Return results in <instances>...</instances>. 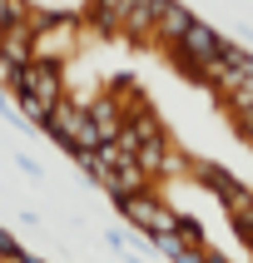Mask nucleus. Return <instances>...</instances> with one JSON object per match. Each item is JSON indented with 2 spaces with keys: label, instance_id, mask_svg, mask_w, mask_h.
<instances>
[{
  "label": "nucleus",
  "instance_id": "obj_1",
  "mask_svg": "<svg viewBox=\"0 0 253 263\" xmlns=\"http://www.w3.org/2000/svg\"><path fill=\"white\" fill-rule=\"evenodd\" d=\"M45 134L55 139L65 154H89V149H100V134H94V124H89V109L80 95H65V100L50 109V119H45Z\"/></svg>",
  "mask_w": 253,
  "mask_h": 263
},
{
  "label": "nucleus",
  "instance_id": "obj_2",
  "mask_svg": "<svg viewBox=\"0 0 253 263\" xmlns=\"http://www.w3.org/2000/svg\"><path fill=\"white\" fill-rule=\"evenodd\" d=\"M15 100H30L40 109H55L70 89H65V65H50V60H30L25 70H15Z\"/></svg>",
  "mask_w": 253,
  "mask_h": 263
},
{
  "label": "nucleus",
  "instance_id": "obj_3",
  "mask_svg": "<svg viewBox=\"0 0 253 263\" xmlns=\"http://www.w3.org/2000/svg\"><path fill=\"white\" fill-rule=\"evenodd\" d=\"M114 209L124 214V219L139 229V234H149V238H169V234H179V209H169L159 199V194H124V199H114Z\"/></svg>",
  "mask_w": 253,
  "mask_h": 263
},
{
  "label": "nucleus",
  "instance_id": "obj_4",
  "mask_svg": "<svg viewBox=\"0 0 253 263\" xmlns=\"http://www.w3.org/2000/svg\"><path fill=\"white\" fill-rule=\"evenodd\" d=\"M193 179H199V184H208V189L219 194V204H223V209H243V204H253V189H248L238 174H228L223 164H213V159H193Z\"/></svg>",
  "mask_w": 253,
  "mask_h": 263
},
{
  "label": "nucleus",
  "instance_id": "obj_5",
  "mask_svg": "<svg viewBox=\"0 0 253 263\" xmlns=\"http://www.w3.org/2000/svg\"><path fill=\"white\" fill-rule=\"evenodd\" d=\"M164 0H124V15H119V35L129 45H154V20H159Z\"/></svg>",
  "mask_w": 253,
  "mask_h": 263
},
{
  "label": "nucleus",
  "instance_id": "obj_6",
  "mask_svg": "<svg viewBox=\"0 0 253 263\" xmlns=\"http://www.w3.org/2000/svg\"><path fill=\"white\" fill-rule=\"evenodd\" d=\"M89 109V124H94V134H100V144H114L119 129H124V109H119L109 95H94V100H85Z\"/></svg>",
  "mask_w": 253,
  "mask_h": 263
},
{
  "label": "nucleus",
  "instance_id": "obj_7",
  "mask_svg": "<svg viewBox=\"0 0 253 263\" xmlns=\"http://www.w3.org/2000/svg\"><path fill=\"white\" fill-rule=\"evenodd\" d=\"M189 25H193V10H189V5L164 0V5H159V20H154V45H169V50H174L179 35H184Z\"/></svg>",
  "mask_w": 253,
  "mask_h": 263
},
{
  "label": "nucleus",
  "instance_id": "obj_8",
  "mask_svg": "<svg viewBox=\"0 0 253 263\" xmlns=\"http://www.w3.org/2000/svg\"><path fill=\"white\" fill-rule=\"evenodd\" d=\"M0 55L10 70H25L30 60H35V30L30 25H15V30H0Z\"/></svg>",
  "mask_w": 253,
  "mask_h": 263
},
{
  "label": "nucleus",
  "instance_id": "obj_9",
  "mask_svg": "<svg viewBox=\"0 0 253 263\" xmlns=\"http://www.w3.org/2000/svg\"><path fill=\"white\" fill-rule=\"evenodd\" d=\"M159 174H169V179H193V159H189V154H179V149H169V159H164Z\"/></svg>",
  "mask_w": 253,
  "mask_h": 263
},
{
  "label": "nucleus",
  "instance_id": "obj_10",
  "mask_svg": "<svg viewBox=\"0 0 253 263\" xmlns=\"http://www.w3.org/2000/svg\"><path fill=\"white\" fill-rule=\"evenodd\" d=\"M0 253H5V258H10V253H20V243H15L10 229H0Z\"/></svg>",
  "mask_w": 253,
  "mask_h": 263
},
{
  "label": "nucleus",
  "instance_id": "obj_11",
  "mask_svg": "<svg viewBox=\"0 0 253 263\" xmlns=\"http://www.w3.org/2000/svg\"><path fill=\"white\" fill-rule=\"evenodd\" d=\"M10 85H15V70L5 65V55H0V89H10Z\"/></svg>",
  "mask_w": 253,
  "mask_h": 263
},
{
  "label": "nucleus",
  "instance_id": "obj_12",
  "mask_svg": "<svg viewBox=\"0 0 253 263\" xmlns=\"http://www.w3.org/2000/svg\"><path fill=\"white\" fill-rule=\"evenodd\" d=\"M199 263H223V258H219V253H208V249H204V258H199Z\"/></svg>",
  "mask_w": 253,
  "mask_h": 263
},
{
  "label": "nucleus",
  "instance_id": "obj_13",
  "mask_svg": "<svg viewBox=\"0 0 253 263\" xmlns=\"http://www.w3.org/2000/svg\"><path fill=\"white\" fill-rule=\"evenodd\" d=\"M0 258H5V253H0Z\"/></svg>",
  "mask_w": 253,
  "mask_h": 263
}]
</instances>
